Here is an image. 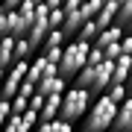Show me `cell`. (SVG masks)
<instances>
[{"label": "cell", "mask_w": 132, "mask_h": 132, "mask_svg": "<svg viewBox=\"0 0 132 132\" xmlns=\"http://www.w3.org/2000/svg\"><path fill=\"white\" fill-rule=\"evenodd\" d=\"M65 85H68V79L65 76H59V73H53V76H47V79H41L35 85V91L41 97H47V94H62L65 91Z\"/></svg>", "instance_id": "8"}, {"label": "cell", "mask_w": 132, "mask_h": 132, "mask_svg": "<svg viewBox=\"0 0 132 132\" xmlns=\"http://www.w3.org/2000/svg\"><path fill=\"white\" fill-rule=\"evenodd\" d=\"M82 0H62V9H76Z\"/></svg>", "instance_id": "27"}, {"label": "cell", "mask_w": 132, "mask_h": 132, "mask_svg": "<svg viewBox=\"0 0 132 132\" xmlns=\"http://www.w3.org/2000/svg\"><path fill=\"white\" fill-rule=\"evenodd\" d=\"M44 6L47 9H56V6H62V0H44Z\"/></svg>", "instance_id": "30"}, {"label": "cell", "mask_w": 132, "mask_h": 132, "mask_svg": "<svg viewBox=\"0 0 132 132\" xmlns=\"http://www.w3.org/2000/svg\"><path fill=\"white\" fill-rule=\"evenodd\" d=\"M27 106H29V100H27L24 94H15V97H9V109H12V114H21Z\"/></svg>", "instance_id": "19"}, {"label": "cell", "mask_w": 132, "mask_h": 132, "mask_svg": "<svg viewBox=\"0 0 132 132\" xmlns=\"http://www.w3.org/2000/svg\"><path fill=\"white\" fill-rule=\"evenodd\" d=\"M126 132H132V129H126Z\"/></svg>", "instance_id": "35"}, {"label": "cell", "mask_w": 132, "mask_h": 132, "mask_svg": "<svg viewBox=\"0 0 132 132\" xmlns=\"http://www.w3.org/2000/svg\"><path fill=\"white\" fill-rule=\"evenodd\" d=\"M0 100H3V94H0Z\"/></svg>", "instance_id": "34"}, {"label": "cell", "mask_w": 132, "mask_h": 132, "mask_svg": "<svg viewBox=\"0 0 132 132\" xmlns=\"http://www.w3.org/2000/svg\"><path fill=\"white\" fill-rule=\"evenodd\" d=\"M103 94H106L109 100H112V103H120L123 97H129V94H126V85H123V82H109Z\"/></svg>", "instance_id": "16"}, {"label": "cell", "mask_w": 132, "mask_h": 132, "mask_svg": "<svg viewBox=\"0 0 132 132\" xmlns=\"http://www.w3.org/2000/svg\"><path fill=\"white\" fill-rule=\"evenodd\" d=\"M120 53H123V50H120V41H112V44L103 47V56H106V59H118Z\"/></svg>", "instance_id": "22"}, {"label": "cell", "mask_w": 132, "mask_h": 132, "mask_svg": "<svg viewBox=\"0 0 132 132\" xmlns=\"http://www.w3.org/2000/svg\"><path fill=\"white\" fill-rule=\"evenodd\" d=\"M41 103H44V97L38 94V91H32V94H29V109H35V112H38V109H41Z\"/></svg>", "instance_id": "26"}, {"label": "cell", "mask_w": 132, "mask_h": 132, "mask_svg": "<svg viewBox=\"0 0 132 132\" xmlns=\"http://www.w3.org/2000/svg\"><path fill=\"white\" fill-rule=\"evenodd\" d=\"M35 91V82H29V79H21V85H18V94H24L27 100H29V94Z\"/></svg>", "instance_id": "23"}, {"label": "cell", "mask_w": 132, "mask_h": 132, "mask_svg": "<svg viewBox=\"0 0 132 132\" xmlns=\"http://www.w3.org/2000/svg\"><path fill=\"white\" fill-rule=\"evenodd\" d=\"M32 132H73V123L71 120H62V118H53V120H38Z\"/></svg>", "instance_id": "12"}, {"label": "cell", "mask_w": 132, "mask_h": 132, "mask_svg": "<svg viewBox=\"0 0 132 132\" xmlns=\"http://www.w3.org/2000/svg\"><path fill=\"white\" fill-rule=\"evenodd\" d=\"M62 21H65V9H62V6L47 9V24H50V29H53V27H62Z\"/></svg>", "instance_id": "20"}, {"label": "cell", "mask_w": 132, "mask_h": 132, "mask_svg": "<svg viewBox=\"0 0 132 132\" xmlns=\"http://www.w3.org/2000/svg\"><path fill=\"white\" fill-rule=\"evenodd\" d=\"M88 47H91V44L88 41H79V38H73L71 44H65V47H62V59L56 65L59 76H65V79L71 82L76 76V71L85 65V59H88Z\"/></svg>", "instance_id": "3"}, {"label": "cell", "mask_w": 132, "mask_h": 132, "mask_svg": "<svg viewBox=\"0 0 132 132\" xmlns=\"http://www.w3.org/2000/svg\"><path fill=\"white\" fill-rule=\"evenodd\" d=\"M129 71H132V56L120 53L118 59H112V82H126Z\"/></svg>", "instance_id": "11"}, {"label": "cell", "mask_w": 132, "mask_h": 132, "mask_svg": "<svg viewBox=\"0 0 132 132\" xmlns=\"http://www.w3.org/2000/svg\"><path fill=\"white\" fill-rule=\"evenodd\" d=\"M62 44H65V32H62L59 27H53V29H47V35L41 38L38 53H44V50H50V47H62Z\"/></svg>", "instance_id": "14"}, {"label": "cell", "mask_w": 132, "mask_h": 132, "mask_svg": "<svg viewBox=\"0 0 132 132\" xmlns=\"http://www.w3.org/2000/svg\"><path fill=\"white\" fill-rule=\"evenodd\" d=\"M88 18H91V15H88V9H85V0H82L76 9H65V21H62L59 29H62L65 35H76V29H79Z\"/></svg>", "instance_id": "6"}, {"label": "cell", "mask_w": 132, "mask_h": 132, "mask_svg": "<svg viewBox=\"0 0 132 132\" xmlns=\"http://www.w3.org/2000/svg\"><path fill=\"white\" fill-rule=\"evenodd\" d=\"M114 109H118V103H112L106 94H100L97 100H91L88 112H85L82 132H109L112 129V120H114Z\"/></svg>", "instance_id": "2"}, {"label": "cell", "mask_w": 132, "mask_h": 132, "mask_svg": "<svg viewBox=\"0 0 132 132\" xmlns=\"http://www.w3.org/2000/svg\"><path fill=\"white\" fill-rule=\"evenodd\" d=\"M62 94H65V91H62ZM62 94H47V97H44L41 109H38V120H53V118H59Z\"/></svg>", "instance_id": "10"}, {"label": "cell", "mask_w": 132, "mask_h": 132, "mask_svg": "<svg viewBox=\"0 0 132 132\" xmlns=\"http://www.w3.org/2000/svg\"><path fill=\"white\" fill-rule=\"evenodd\" d=\"M112 129L118 132H126L132 129V97H123L118 109H114V120H112Z\"/></svg>", "instance_id": "7"}, {"label": "cell", "mask_w": 132, "mask_h": 132, "mask_svg": "<svg viewBox=\"0 0 132 132\" xmlns=\"http://www.w3.org/2000/svg\"><path fill=\"white\" fill-rule=\"evenodd\" d=\"M53 73H59L56 71V65L53 62H47V56L44 53H38L35 59H29V68H27V76L24 79H29V82H41V79H47V76H53Z\"/></svg>", "instance_id": "5"}, {"label": "cell", "mask_w": 132, "mask_h": 132, "mask_svg": "<svg viewBox=\"0 0 132 132\" xmlns=\"http://www.w3.org/2000/svg\"><path fill=\"white\" fill-rule=\"evenodd\" d=\"M3 73H6V71H3V68H0V79H3Z\"/></svg>", "instance_id": "31"}, {"label": "cell", "mask_w": 132, "mask_h": 132, "mask_svg": "<svg viewBox=\"0 0 132 132\" xmlns=\"http://www.w3.org/2000/svg\"><path fill=\"white\" fill-rule=\"evenodd\" d=\"M32 56V47H29L27 35H18L15 38V59H29Z\"/></svg>", "instance_id": "18"}, {"label": "cell", "mask_w": 132, "mask_h": 132, "mask_svg": "<svg viewBox=\"0 0 132 132\" xmlns=\"http://www.w3.org/2000/svg\"><path fill=\"white\" fill-rule=\"evenodd\" d=\"M118 6H120V0H103V6L97 9L94 15V21H97V27L103 29L109 24H114V15H118Z\"/></svg>", "instance_id": "9"}, {"label": "cell", "mask_w": 132, "mask_h": 132, "mask_svg": "<svg viewBox=\"0 0 132 132\" xmlns=\"http://www.w3.org/2000/svg\"><path fill=\"white\" fill-rule=\"evenodd\" d=\"M123 85H126V94L132 97V71H129V76H126V82H123Z\"/></svg>", "instance_id": "29"}, {"label": "cell", "mask_w": 132, "mask_h": 132, "mask_svg": "<svg viewBox=\"0 0 132 132\" xmlns=\"http://www.w3.org/2000/svg\"><path fill=\"white\" fill-rule=\"evenodd\" d=\"M65 47V44H62ZM62 47H50V50H44V56H47V62H53V65H59V59H62Z\"/></svg>", "instance_id": "24"}, {"label": "cell", "mask_w": 132, "mask_h": 132, "mask_svg": "<svg viewBox=\"0 0 132 132\" xmlns=\"http://www.w3.org/2000/svg\"><path fill=\"white\" fill-rule=\"evenodd\" d=\"M71 82L79 85V88H85L91 97L103 94L106 85L112 82V59H103V62H97V65H82Z\"/></svg>", "instance_id": "1"}, {"label": "cell", "mask_w": 132, "mask_h": 132, "mask_svg": "<svg viewBox=\"0 0 132 132\" xmlns=\"http://www.w3.org/2000/svg\"><path fill=\"white\" fill-rule=\"evenodd\" d=\"M0 3H3V9H18L21 0H0Z\"/></svg>", "instance_id": "28"}, {"label": "cell", "mask_w": 132, "mask_h": 132, "mask_svg": "<svg viewBox=\"0 0 132 132\" xmlns=\"http://www.w3.org/2000/svg\"><path fill=\"white\" fill-rule=\"evenodd\" d=\"M0 132H29V126H24L21 114H9V118H6V123L0 126Z\"/></svg>", "instance_id": "17"}, {"label": "cell", "mask_w": 132, "mask_h": 132, "mask_svg": "<svg viewBox=\"0 0 132 132\" xmlns=\"http://www.w3.org/2000/svg\"><path fill=\"white\" fill-rule=\"evenodd\" d=\"M88 103H91V94L79 85H73V88H68L65 94H62V106H59V118L62 120H79L85 112H88Z\"/></svg>", "instance_id": "4"}, {"label": "cell", "mask_w": 132, "mask_h": 132, "mask_svg": "<svg viewBox=\"0 0 132 132\" xmlns=\"http://www.w3.org/2000/svg\"><path fill=\"white\" fill-rule=\"evenodd\" d=\"M9 114H12V109H9V100H0V126H3V123H6V118H9Z\"/></svg>", "instance_id": "25"}, {"label": "cell", "mask_w": 132, "mask_h": 132, "mask_svg": "<svg viewBox=\"0 0 132 132\" xmlns=\"http://www.w3.org/2000/svg\"><path fill=\"white\" fill-rule=\"evenodd\" d=\"M15 62V38L12 35H0V68H9Z\"/></svg>", "instance_id": "13"}, {"label": "cell", "mask_w": 132, "mask_h": 132, "mask_svg": "<svg viewBox=\"0 0 132 132\" xmlns=\"http://www.w3.org/2000/svg\"><path fill=\"white\" fill-rule=\"evenodd\" d=\"M97 32H100L97 21H94V18H88V21H85L79 29H76V38H79V41H88V44H91V41L97 38Z\"/></svg>", "instance_id": "15"}, {"label": "cell", "mask_w": 132, "mask_h": 132, "mask_svg": "<svg viewBox=\"0 0 132 132\" xmlns=\"http://www.w3.org/2000/svg\"><path fill=\"white\" fill-rule=\"evenodd\" d=\"M32 3H35V6H38V3H44V0H32Z\"/></svg>", "instance_id": "32"}, {"label": "cell", "mask_w": 132, "mask_h": 132, "mask_svg": "<svg viewBox=\"0 0 132 132\" xmlns=\"http://www.w3.org/2000/svg\"><path fill=\"white\" fill-rule=\"evenodd\" d=\"M0 12H3V3H0Z\"/></svg>", "instance_id": "33"}, {"label": "cell", "mask_w": 132, "mask_h": 132, "mask_svg": "<svg viewBox=\"0 0 132 132\" xmlns=\"http://www.w3.org/2000/svg\"><path fill=\"white\" fill-rule=\"evenodd\" d=\"M103 47H97V44H91L88 47V59H85V65H97V62H103Z\"/></svg>", "instance_id": "21"}]
</instances>
